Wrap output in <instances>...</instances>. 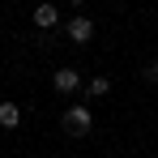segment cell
<instances>
[{
  "instance_id": "7a4b0ae2",
  "label": "cell",
  "mask_w": 158,
  "mask_h": 158,
  "mask_svg": "<svg viewBox=\"0 0 158 158\" xmlns=\"http://www.w3.org/2000/svg\"><path fill=\"white\" fill-rule=\"evenodd\" d=\"M52 85L60 90V94H73V90H81V77H77V69H56Z\"/></svg>"
},
{
  "instance_id": "52a82bcc",
  "label": "cell",
  "mask_w": 158,
  "mask_h": 158,
  "mask_svg": "<svg viewBox=\"0 0 158 158\" xmlns=\"http://www.w3.org/2000/svg\"><path fill=\"white\" fill-rule=\"evenodd\" d=\"M145 81H158V60H150V64H145Z\"/></svg>"
},
{
  "instance_id": "277c9868",
  "label": "cell",
  "mask_w": 158,
  "mask_h": 158,
  "mask_svg": "<svg viewBox=\"0 0 158 158\" xmlns=\"http://www.w3.org/2000/svg\"><path fill=\"white\" fill-rule=\"evenodd\" d=\"M22 124V107L17 103H0V128H17Z\"/></svg>"
},
{
  "instance_id": "3957f363",
  "label": "cell",
  "mask_w": 158,
  "mask_h": 158,
  "mask_svg": "<svg viewBox=\"0 0 158 158\" xmlns=\"http://www.w3.org/2000/svg\"><path fill=\"white\" fill-rule=\"evenodd\" d=\"M69 39H73V43H90V39H94V22H90V17H73V22H69Z\"/></svg>"
},
{
  "instance_id": "5b68a950",
  "label": "cell",
  "mask_w": 158,
  "mask_h": 158,
  "mask_svg": "<svg viewBox=\"0 0 158 158\" xmlns=\"http://www.w3.org/2000/svg\"><path fill=\"white\" fill-rule=\"evenodd\" d=\"M56 22H60V9H56V4H39V9H34V26H56Z\"/></svg>"
},
{
  "instance_id": "8992f818",
  "label": "cell",
  "mask_w": 158,
  "mask_h": 158,
  "mask_svg": "<svg viewBox=\"0 0 158 158\" xmlns=\"http://www.w3.org/2000/svg\"><path fill=\"white\" fill-rule=\"evenodd\" d=\"M85 90H90L94 98H103V94H111V81H107V77H94L90 85H85Z\"/></svg>"
},
{
  "instance_id": "6da1fadb",
  "label": "cell",
  "mask_w": 158,
  "mask_h": 158,
  "mask_svg": "<svg viewBox=\"0 0 158 158\" xmlns=\"http://www.w3.org/2000/svg\"><path fill=\"white\" fill-rule=\"evenodd\" d=\"M90 128H94V115H90L85 103H73L64 111V132H69V137H85Z\"/></svg>"
}]
</instances>
